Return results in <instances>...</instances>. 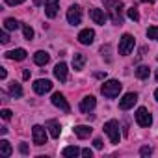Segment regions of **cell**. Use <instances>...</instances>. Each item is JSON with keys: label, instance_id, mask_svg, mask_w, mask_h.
I'll return each instance as SVG.
<instances>
[{"label": "cell", "instance_id": "obj_26", "mask_svg": "<svg viewBox=\"0 0 158 158\" xmlns=\"http://www.w3.org/2000/svg\"><path fill=\"white\" fill-rule=\"evenodd\" d=\"M147 37L152 39V41H158V26H151L147 30Z\"/></svg>", "mask_w": 158, "mask_h": 158}, {"label": "cell", "instance_id": "obj_22", "mask_svg": "<svg viewBox=\"0 0 158 158\" xmlns=\"http://www.w3.org/2000/svg\"><path fill=\"white\" fill-rule=\"evenodd\" d=\"M11 152H13V149H11L10 141H6V139L0 141V154H2L4 158H8V156H11Z\"/></svg>", "mask_w": 158, "mask_h": 158}, {"label": "cell", "instance_id": "obj_29", "mask_svg": "<svg viewBox=\"0 0 158 158\" xmlns=\"http://www.w3.org/2000/svg\"><path fill=\"white\" fill-rule=\"evenodd\" d=\"M0 41H2V45H8L10 43V35H8V30L4 28V32L0 34Z\"/></svg>", "mask_w": 158, "mask_h": 158}, {"label": "cell", "instance_id": "obj_33", "mask_svg": "<svg viewBox=\"0 0 158 158\" xmlns=\"http://www.w3.org/2000/svg\"><path fill=\"white\" fill-rule=\"evenodd\" d=\"M82 156L91 158V156H93V151H91V149H82Z\"/></svg>", "mask_w": 158, "mask_h": 158}, {"label": "cell", "instance_id": "obj_13", "mask_svg": "<svg viewBox=\"0 0 158 158\" xmlns=\"http://www.w3.org/2000/svg\"><path fill=\"white\" fill-rule=\"evenodd\" d=\"M95 106H97V99H95L93 95H88V97H84V99H82V102H80V112L89 114Z\"/></svg>", "mask_w": 158, "mask_h": 158}, {"label": "cell", "instance_id": "obj_12", "mask_svg": "<svg viewBox=\"0 0 158 158\" xmlns=\"http://www.w3.org/2000/svg\"><path fill=\"white\" fill-rule=\"evenodd\" d=\"M89 17H91V21H93L95 24H104L106 19H108V15H106L102 10H99V8H91V10H89Z\"/></svg>", "mask_w": 158, "mask_h": 158}, {"label": "cell", "instance_id": "obj_31", "mask_svg": "<svg viewBox=\"0 0 158 158\" xmlns=\"http://www.w3.org/2000/svg\"><path fill=\"white\" fill-rule=\"evenodd\" d=\"M0 115H2L4 119H11V110H8V108H4L2 112H0Z\"/></svg>", "mask_w": 158, "mask_h": 158}, {"label": "cell", "instance_id": "obj_17", "mask_svg": "<svg viewBox=\"0 0 158 158\" xmlns=\"http://www.w3.org/2000/svg\"><path fill=\"white\" fill-rule=\"evenodd\" d=\"M54 76L58 78L60 82H65V80H67V65H65L63 61L54 67Z\"/></svg>", "mask_w": 158, "mask_h": 158}, {"label": "cell", "instance_id": "obj_28", "mask_svg": "<svg viewBox=\"0 0 158 158\" xmlns=\"http://www.w3.org/2000/svg\"><path fill=\"white\" fill-rule=\"evenodd\" d=\"M23 32H24V37L30 41V39H34V30H32V26H28V24H24L23 26Z\"/></svg>", "mask_w": 158, "mask_h": 158}, {"label": "cell", "instance_id": "obj_9", "mask_svg": "<svg viewBox=\"0 0 158 158\" xmlns=\"http://www.w3.org/2000/svg\"><path fill=\"white\" fill-rule=\"evenodd\" d=\"M50 89H52V82L47 80V78H39V80L34 82V91H35L37 95H45V93H48Z\"/></svg>", "mask_w": 158, "mask_h": 158}, {"label": "cell", "instance_id": "obj_34", "mask_svg": "<svg viewBox=\"0 0 158 158\" xmlns=\"http://www.w3.org/2000/svg\"><path fill=\"white\" fill-rule=\"evenodd\" d=\"M19 151H21L23 154H26V152H28V145H26V143H21V145H19Z\"/></svg>", "mask_w": 158, "mask_h": 158}, {"label": "cell", "instance_id": "obj_8", "mask_svg": "<svg viewBox=\"0 0 158 158\" xmlns=\"http://www.w3.org/2000/svg\"><path fill=\"white\" fill-rule=\"evenodd\" d=\"M50 101H52V104H54L56 108H60V110H61L63 114H69V112H71V106H69L67 99H65V97H63L61 93H54Z\"/></svg>", "mask_w": 158, "mask_h": 158}, {"label": "cell", "instance_id": "obj_1", "mask_svg": "<svg viewBox=\"0 0 158 158\" xmlns=\"http://www.w3.org/2000/svg\"><path fill=\"white\" fill-rule=\"evenodd\" d=\"M121 88H123V84H121L119 80H106V82L101 86V93H102L104 97H108V99H115V97L121 93Z\"/></svg>", "mask_w": 158, "mask_h": 158}, {"label": "cell", "instance_id": "obj_20", "mask_svg": "<svg viewBox=\"0 0 158 158\" xmlns=\"http://www.w3.org/2000/svg\"><path fill=\"white\" fill-rule=\"evenodd\" d=\"M84 65H86V56L80 54V52H76L73 56V67H74V71H82Z\"/></svg>", "mask_w": 158, "mask_h": 158}, {"label": "cell", "instance_id": "obj_25", "mask_svg": "<svg viewBox=\"0 0 158 158\" xmlns=\"http://www.w3.org/2000/svg\"><path fill=\"white\" fill-rule=\"evenodd\" d=\"M4 28L6 30H17V28H21V23L15 21V19H6L4 21Z\"/></svg>", "mask_w": 158, "mask_h": 158}, {"label": "cell", "instance_id": "obj_30", "mask_svg": "<svg viewBox=\"0 0 158 158\" xmlns=\"http://www.w3.org/2000/svg\"><path fill=\"white\" fill-rule=\"evenodd\" d=\"M139 154H141V156H151V154H152V149H151V147H141V149H139Z\"/></svg>", "mask_w": 158, "mask_h": 158}, {"label": "cell", "instance_id": "obj_14", "mask_svg": "<svg viewBox=\"0 0 158 158\" xmlns=\"http://www.w3.org/2000/svg\"><path fill=\"white\" fill-rule=\"evenodd\" d=\"M78 41H80L82 45H91V43L95 41V32H93L91 28L82 30L80 34H78Z\"/></svg>", "mask_w": 158, "mask_h": 158}, {"label": "cell", "instance_id": "obj_37", "mask_svg": "<svg viewBox=\"0 0 158 158\" xmlns=\"http://www.w3.org/2000/svg\"><path fill=\"white\" fill-rule=\"evenodd\" d=\"M23 78H24V80H28V78H30V71H24L23 73Z\"/></svg>", "mask_w": 158, "mask_h": 158}, {"label": "cell", "instance_id": "obj_35", "mask_svg": "<svg viewBox=\"0 0 158 158\" xmlns=\"http://www.w3.org/2000/svg\"><path fill=\"white\" fill-rule=\"evenodd\" d=\"M93 145H95V149H102V139H99V138H97V139L93 141Z\"/></svg>", "mask_w": 158, "mask_h": 158}, {"label": "cell", "instance_id": "obj_18", "mask_svg": "<svg viewBox=\"0 0 158 158\" xmlns=\"http://www.w3.org/2000/svg\"><path fill=\"white\" fill-rule=\"evenodd\" d=\"M6 58L8 60H17V61H23L26 58V50L24 48H15V50H10L6 52Z\"/></svg>", "mask_w": 158, "mask_h": 158}, {"label": "cell", "instance_id": "obj_6", "mask_svg": "<svg viewBox=\"0 0 158 158\" xmlns=\"http://www.w3.org/2000/svg\"><path fill=\"white\" fill-rule=\"evenodd\" d=\"M47 127H41V125H34L32 128V138H34V143L35 145H45L47 143Z\"/></svg>", "mask_w": 158, "mask_h": 158}, {"label": "cell", "instance_id": "obj_16", "mask_svg": "<svg viewBox=\"0 0 158 158\" xmlns=\"http://www.w3.org/2000/svg\"><path fill=\"white\" fill-rule=\"evenodd\" d=\"M91 132H93V128H91V127H88V125H78V127H74V134L80 138V139L89 138V136H91Z\"/></svg>", "mask_w": 158, "mask_h": 158}, {"label": "cell", "instance_id": "obj_41", "mask_svg": "<svg viewBox=\"0 0 158 158\" xmlns=\"http://www.w3.org/2000/svg\"><path fill=\"white\" fill-rule=\"evenodd\" d=\"M154 99H156V101H158V89H156V91H154Z\"/></svg>", "mask_w": 158, "mask_h": 158}, {"label": "cell", "instance_id": "obj_2", "mask_svg": "<svg viewBox=\"0 0 158 158\" xmlns=\"http://www.w3.org/2000/svg\"><path fill=\"white\" fill-rule=\"evenodd\" d=\"M104 132H106V136L110 138L112 143H119L121 134H119V123L115 119H110L108 123H104Z\"/></svg>", "mask_w": 158, "mask_h": 158}, {"label": "cell", "instance_id": "obj_15", "mask_svg": "<svg viewBox=\"0 0 158 158\" xmlns=\"http://www.w3.org/2000/svg\"><path fill=\"white\" fill-rule=\"evenodd\" d=\"M47 128H48V134H50L54 139L60 138V134H61V127H60V123H58L56 119H48V121H47Z\"/></svg>", "mask_w": 158, "mask_h": 158}, {"label": "cell", "instance_id": "obj_42", "mask_svg": "<svg viewBox=\"0 0 158 158\" xmlns=\"http://www.w3.org/2000/svg\"><path fill=\"white\" fill-rule=\"evenodd\" d=\"M156 80H158V69H156Z\"/></svg>", "mask_w": 158, "mask_h": 158}, {"label": "cell", "instance_id": "obj_40", "mask_svg": "<svg viewBox=\"0 0 158 158\" xmlns=\"http://www.w3.org/2000/svg\"><path fill=\"white\" fill-rule=\"evenodd\" d=\"M141 2H147V4H152V2H154V0H141Z\"/></svg>", "mask_w": 158, "mask_h": 158}, {"label": "cell", "instance_id": "obj_24", "mask_svg": "<svg viewBox=\"0 0 158 158\" xmlns=\"http://www.w3.org/2000/svg\"><path fill=\"white\" fill-rule=\"evenodd\" d=\"M10 95H11V97H15V99L23 97V88H21V84H17V82L10 84Z\"/></svg>", "mask_w": 158, "mask_h": 158}, {"label": "cell", "instance_id": "obj_21", "mask_svg": "<svg viewBox=\"0 0 158 158\" xmlns=\"http://www.w3.org/2000/svg\"><path fill=\"white\" fill-rule=\"evenodd\" d=\"M65 158H76L78 154H82V151L80 149H78L76 145H69V147H65L63 149V152H61Z\"/></svg>", "mask_w": 158, "mask_h": 158}, {"label": "cell", "instance_id": "obj_38", "mask_svg": "<svg viewBox=\"0 0 158 158\" xmlns=\"http://www.w3.org/2000/svg\"><path fill=\"white\" fill-rule=\"evenodd\" d=\"M95 76H97V78H104V76H106V73H95Z\"/></svg>", "mask_w": 158, "mask_h": 158}, {"label": "cell", "instance_id": "obj_23", "mask_svg": "<svg viewBox=\"0 0 158 158\" xmlns=\"http://www.w3.org/2000/svg\"><path fill=\"white\" fill-rule=\"evenodd\" d=\"M149 74H151V69H149L147 65H139V67L136 69V76L139 78V80H145V78H149Z\"/></svg>", "mask_w": 158, "mask_h": 158}, {"label": "cell", "instance_id": "obj_39", "mask_svg": "<svg viewBox=\"0 0 158 158\" xmlns=\"http://www.w3.org/2000/svg\"><path fill=\"white\" fill-rule=\"evenodd\" d=\"M34 4H35V6H41V4H43V0H34Z\"/></svg>", "mask_w": 158, "mask_h": 158}, {"label": "cell", "instance_id": "obj_11", "mask_svg": "<svg viewBox=\"0 0 158 158\" xmlns=\"http://www.w3.org/2000/svg\"><path fill=\"white\" fill-rule=\"evenodd\" d=\"M60 8V0H45V13L48 19H54Z\"/></svg>", "mask_w": 158, "mask_h": 158}, {"label": "cell", "instance_id": "obj_19", "mask_svg": "<svg viewBox=\"0 0 158 158\" xmlns=\"http://www.w3.org/2000/svg\"><path fill=\"white\" fill-rule=\"evenodd\" d=\"M48 60H50V56H48V52H45V50H37V52L34 54V63H35V65H47Z\"/></svg>", "mask_w": 158, "mask_h": 158}, {"label": "cell", "instance_id": "obj_3", "mask_svg": "<svg viewBox=\"0 0 158 158\" xmlns=\"http://www.w3.org/2000/svg\"><path fill=\"white\" fill-rule=\"evenodd\" d=\"M102 2H106L108 6H110V17H112V23L114 24H121L123 23V15H121V10H123V6L119 4V2H112V0H102Z\"/></svg>", "mask_w": 158, "mask_h": 158}, {"label": "cell", "instance_id": "obj_36", "mask_svg": "<svg viewBox=\"0 0 158 158\" xmlns=\"http://www.w3.org/2000/svg\"><path fill=\"white\" fill-rule=\"evenodd\" d=\"M6 76H8V71H6L4 67H0V78H2V80H4Z\"/></svg>", "mask_w": 158, "mask_h": 158}, {"label": "cell", "instance_id": "obj_7", "mask_svg": "<svg viewBox=\"0 0 158 158\" xmlns=\"http://www.w3.org/2000/svg\"><path fill=\"white\" fill-rule=\"evenodd\" d=\"M67 21H69V24H73V26H76V24H80V21H82V10H80V6H71L69 10H67Z\"/></svg>", "mask_w": 158, "mask_h": 158}, {"label": "cell", "instance_id": "obj_10", "mask_svg": "<svg viewBox=\"0 0 158 158\" xmlns=\"http://www.w3.org/2000/svg\"><path fill=\"white\" fill-rule=\"evenodd\" d=\"M136 102H138V93H132V91H130V93H127V95L119 101V108H121V110H130Z\"/></svg>", "mask_w": 158, "mask_h": 158}, {"label": "cell", "instance_id": "obj_27", "mask_svg": "<svg viewBox=\"0 0 158 158\" xmlns=\"http://www.w3.org/2000/svg\"><path fill=\"white\" fill-rule=\"evenodd\" d=\"M127 15H128V19H132L134 23H136V21H139V13H138V10H136V8H128V10H127Z\"/></svg>", "mask_w": 158, "mask_h": 158}, {"label": "cell", "instance_id": "obj_4", "mask_svg": "<svg viewBox=\"0 0 158 158\" xmlns=\"http://www.w3.org/2000/svg\"><path fill=\"white\" fill-rule=\"evenodd\" d=\"M134 50V37L130 34H125L119 41V54L121 56H128Z\"/></svg>", "mask_w": 158, "mask_h": 158}, {"label": "cell", "instance_id": "obj_5", "mask_svg": "<svg viewBox=\"0 0 158 158\" xmlns=\"http://www.w3.org/2000/svg\"><path fill=\"white\" fill-rule=\"evenodd\" d=\"M136 123L139 125V127H151L152 125V117H151V114H149V110L147 108H138L136 110Z\"/></svg>", "mask_w": 158, "mask_h": 158}, {"label": "cell", "instance_id": "obj_32", "mask_svg": "<svg viewBox=\"0 0 158 158\" xmlns=\"http://www.w3.org/2000/svg\"><path fill=\"white\" fill-rule=\"evenodd\" d=\"M4 2H6L8 6H19V4L24 2V0H4Z\"/></svg>", "mask_w": 158, "mask_h": 158}]
</instances>
